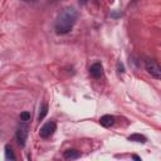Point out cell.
<instances>
[{"mask_svg":"<svg viewBox=\"0 0 161 161\" xmlns=\"http://www.w3.org/2000/svg\"><path fill=\"white\" fill-rule=\"evenodd\" d=\"M77 18H78V14H77V10L74 8H64L59 14H58V18L55 20V31L57 34H67L72 30V28L74 26L75 21H77Z\"/></svg>","mask_w":161,"mask_h":161,"instance_id":"obj_1","label":"cell"},{"mask_svg":"<svg viewBox=\"0 0 161 161\" xmlns=\"http://www.w3.org/2000/svg\"><path fill=\"white\" fill-rule=\"evenodd\" d=\"M28 133H29V127L24 121L18 126L16 132H15V138H16V142H18V145L20 147L25 146V142H26V138H28Z\"/></svg>","mask_w":161,"mask_h":161,"instance_id":"obj_2","label":"cell"},{"mask_svg":"<svg viewBox=\"0 0 161 161\" xmlns=\"http://www.w3.org/2000/svg\"><path fill=\"white\" fill-rule=\"evenodd\" d=\"M145 68H146L147 73L151 74V77H153L155 79H160L161 78V68L155 60L147 59L145 62Z\"/></svg>","mask_w":161,"mask_h":161,"instance_id":"obj_3","label":"cell"},{"mask_svg":"<svg viewBox=\"0 0 161 161\" xmlns=\"http://www.w3.org/2000/svg\"><path fill=\"white\" fill-rule=\"evenodd\" d=\"M55 130H57L55 122H54V121H49V122H47L45 125H43V127H42L40 131H39V135H40V137L47 138V137H50V136L55 132Z\"/></svg>","mask_w":161,"mask_h":161,"instance_id":"obj_4","label":"cell"},{"mask_svg":"<svg viewBox=\"0 0 161 161\" xmlns=\"http://www.w3.org/2000/svg\"><path fill=\"white\" fill-rule=\"evenodd\" d=\"M89 74H91V77H93L96 79L101 78L103 75V67H102V64L98 63V62L97 63H93L89 67Z\"/></svg>","mask_w":161,"mask_h":161,"instance_id":"obj_5","label":"cell"},{"mask_svg":"<svg viewBox=\"0 0 161 161\" xmlns=\"http://www.w3.org/2000/svg\"><path fill=\"white\" fill-rule=\"evenodd\" d=\"M64 158L67 160H75V158H79L80 157V152L75 148H69V150H65L64 153H63Z\"/></svg>","mask_w":161,"mask_h":161,"instance_id":"obj_6","label":"cell"},{"mask_svg":"<svg viewBox=\"0 0 161 161\" xmlns=\"http://www.w3.org/2000/svg\"><path fill=\"white\" fill-rule=\"evenodd\" d=\"M99 123H101L103 127H111V126H113V123H114V117L111 116V114H104V116H102V117L99 118Z\"/></svg>","mask_w":161,"mask_h":161,"instance_id":"obj_7","label":"cell"},{"mask_svg":"<svg viewBox=\"0 0 161 161\" xmlns=\"http://www.w3.org/2000/svg\"><path fill=\"white\" fill-rule=\"evenodd\" d=\"M47 113H48V104L47 103L40 104V107H39V114H38V121H42L47 116Z\"/></svg>","mask_w":161,"mask_h":161,"instance_id":"obj_8","label":"cell"},{"mask_svg":"<svg viewBox=\"0 0 161 161\" xmlns=\"http://www.w3.org/2000/svg\"><path fill=\"white\" fill-rule=\"evenodd\" d=\"M128 140L130 141H135V142H141V143L146 142V137L143 135H140V133H133V135L128 136Z\"/></svg>","mask_w":161,"mask_h":161,"instance_id":"obj_9","label":"cell"},{"mask_svg":"<svg viewBox=\"0 0 161 161\" xmlns=\"http://www.w3.org/2000/svg\"><path fill=\"white\" fill-rule=\"evenodd\" d=\"M5 158L6 160H15V155L13 152V148L9 145L5 146Z\"/></svg>","mask_w":161,"mask_h":161,"instance_id":"obj_10","label":"cell"},{"mask_svg":"<svg viewBox=\"0 0 161 161\" xmlns=\"http://www.w3.org/2000/svg\"><path fill=\"white\" fill-rule=\"evenodd\" d=\"M20 119L21 121H25V122L29 121L30 119V113L29 112H21L20 113Z\"/></svg>","mask_w":161,"mask_h":161,"instance_id":"obj_11","label":"cell"},{"mask_svg":"<svg viewBox=\"0 0 161 161\" xmlns=\"http://www.w3.org/2000/svg\"><path fill=\"white\" fill-rule=\"evenodd\" d=\"M88 0H79V4H82V5H84L86 3H87Z\"/></svg>","mask_w":161,"mask_h":161,"instance_id":"obj_12","label":"cell"},{"mask_svg":"<svg viewBox=\"0 0 161 161\" xmlns=\"http://www.w3.org/2000/svg\"><path fill=\"white\" fill-rule=\"evenodd\" d=\"M132 158H135V160H138V161H140V160H141V158H140V157H138V156H136V155H133V156H132Z\"/></svg>","mask_w":161,"mask_h":161,"instance_id":"obj_13","label":"cell"},{"mask_svg":"<svg viewBox=\"0 0 161 161\" xmlns=\"http://www.w3.org/2000/svg\"><path fill=\"white\" fill-rule=\"evenodd\" d=\"M133 1H136V0H133Z\"/></svg>","mask_w":161,"mask_h":161,"instance_id":"obj_14","label":"cell"}]
</instances>
